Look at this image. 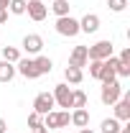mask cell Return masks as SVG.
<instances>
[{"label": "cell", "mask_w": 130, "mask_h": 133, "mask_svg": "<svg viewBox=\"0 0 130 133\" xmlns=\"http://www.w3.org/2000/svg\"><path fill=\"white\" fill-rule=\"evenodd\" d=\"M87 46H74L71 49V54H69V66H77V69H82V66H87Z\"/></svg>", "instance_id": "cell-10"}, {"label": "cell", "mask_w": 130, "mask_h": 133, "mask_svg": "<svg viewBox=\"0 0 130 133\" xmlns=\"http://www.w3.org/2000/svg\"><path fill=\"white\" fill-rule=\"evenodd\" d=\"M112 41L110 38H102L97 44H92V46H87V59L92 62V59H97V62H105L107 56H112Z\"/></svg>", "instance_id": "cell-1"}, {"label": "cell", "mask_w": 130, "mask_h": 133, "mask_svg": "<svg viewBox=\"0 0 130 133\" xmlns=\"http://www.w3.org/2000/svg\"><path fill=\"white\" fill-rule=\"evenodd\" d=\"M89 64V77H95V79H99V72H102V62H97V59H92V62H87Z\"/></svg>", "instance_id": "cell-24"}, {"label": "cell", "mask_w": 130, "mask_h": 133, "mask_svg": "<svg viewBox=\"0 0 130 133\" xmlns=\"http://www.w3.org/2000/svg\"><path fill=\"white\" fill-rule=\"evenodd\" d=\"M33 133H49V131H46V128H38V131H33Z\"/></svg>", "instance_id": "cell-32"}, {"label": "cell", "mask_w": 130, "mask_h": 133, "mask_svg": "<svg viewBox=\"0 0 130 133\" xmlns=\"http://www.w3.org/2000/svg\"><path fill=\"white\" fill-rule=\"evenodd\" d=\"M112 108H115V118L117 120H130V95H122Z\"/></svg>", "instance_id": "cell-11"}, {"label": "cell", "mask_w": 130, "mask_h": 133, "mask_svg": "<svg viewBox=\"0 0 130 133\" xmlns=\"http://www.w3.org/2000/svg\"><path fill=\"white\" fill-rule=\"evenodd\" d=\"M120 97H122V84H120V79H115V82H107V84H102L99 100H102L105 105H115V102H117Z\"/></svg>", "instance_id": "cell-3"}, {"label": "cell", "mask_w": 130, "mask_h": 133, "mask_svg": "<svg viewBox=\"0 0 130 133\" xmlns=\"http://www.w3.org/2000/svg\"><path fill=\"white\" fill-rule=\"evenodd\" d=\"M54 95L51 92H38L36 95V100H33V113H38V115H46V113H51L54 110Z\"/></svg>", "instance_id": "cell-5"}, {"label": "cell", "mask_w": 130, "mask_h": 133, "mask_svg": "<svg viewBox=\"0 0 130 133\" xmlns=\"http://www.w3.org/2000/svg\"><path fill=\"white\" fill-rule=\"evenodd\" d=\"M79 133H95L92 128H79Z\"/></svg>", "instance_id": "cell-31"}, {"label": "cell", "mask_w": 130, "mask_h": 133, "mask_svg": "<svg viewBox=\"0 0 130 133\" xmlns=\"http://www.w3.org/2000/svg\"><path fill=\"white\" fill-rule=\"evenodd\" d=\"M107 5H110L112 13H122V10L128 8V0H107Z\"/></svg>", "instance_id": "cell-23"}, {"label": "cell", "mask_w": 130, "mask_h": 133, "mask_svg": "<svg viewBox=\"0 0 130 133\" xmlns=\"http://www.w3.org/2000/svg\"><path fill=\"white\" fill-rule=\"evenodd\" d=\"M51 10L56 13V18H64V16H69V0H54Z\"/></svg>", "instance_id": "cell-18"}, {"label": "cell", "mask_w": 130, "mask_h": 133, "mask_svg": "<svg viewBox=\"0 0 130 133\" xmlns=\"http://www.w3.org/2000/svg\"><path fill=\"white\" fill-rule=\"evenodd\" d=\"M64 79H66V84H79L82 79H84V72H82V69H77V66H66Z\"/></svg>", "instance_id": "cell-14"}, {"label": "cell", "mask_w": 130, "mask_h": 133, "mask_svg": "<svg viewBox=\"0 0 130 133\" xmlns=\"http://www.w3.org/2000/svg\"><path fill=\"white\" fill-rule=\"evenodd\" d=\"M10 5V0H0V8H8Z\"/></svg>", "instance_id": "cell-30"}, {"label": "cell", "mask_w": 130, "mask_h": 133, "mask_svg": "<svg viewBox=\"0 0 130 133\" xmlns=\"http://www.w3.org/2000/svg\"><path fill=\"white\" fill-rule=\"evenodd\" d=\"M120 133H130V125H120Z\"/></svg>", "instance_id": "cell-29"}, {"label": "cell", "mask_w": 130, "mask_h": 133, "mask_svg": "<svg viewBox=\"0 0 130 133\" xmlns=\"http://www.w3.org/2000/svg\"><path fill=\"white\" fill-rule=\"evenodd\" d=\"M71 108H87V95H84V90H71Z\"/></svg>", "instance_id": "cell-19"}, {"label": "cell", "mask_w": 130, "mask_h": 133, "mask_svg": "<svg viewBox=\"0 0 130 133\" xmlns=\"http://www.w3.org/2000/svg\"><path fill=\"white\" fill-rule=\"evenodd\" d=\"M56 33H59V36H69V38H74V36L79 33V21L71 18V16L56 18Z\"/></svg>", "instance_id": "cell-4"}, {"label": "cell", "mask_w": 130, "mask_h": 133, "mask_svg": "<svg viewBox=\"0 0 130 133\" xmlns=\"http://www.w3.org/2000/svg\"><path fill=\"white\" fill-rule=\"evenodd\" d=\"M0 133H8V125H5V120L0 118Z\"/></svg>", "instance_id": "cell-28"}, {"label": "cell", "mask_w": 130, "mask_h": 133, "mask_svg": "<svg viewBox=\"0 0 130 133\" xmlns=\"http://www.w3.org/2000/svg\"><path fill=\"white\" fill-rule=\"evenodd\" d=\"M97 28H99V16H95V13H87L79 21V33H97Z\"/></svg>", "instance_id": "cell-12"}, {"label": "cell", "mask_w": 130, "mask_h": 133, "mask_svg": "<svg viewBox=\"0 0 130 133\" xmlns=\"http://www.w3.org/2000/svg\"><path fill=\"white\" fill-rule=\"evenodd\" d=\"M115 77H130V64H120L115 66Z\"/></svg>", "instance_id": "cell-25"}, {"label": "cell", "mask_w": 130, "mask_h": 133, "mask_svg": "<svg viewBox=\"0 0 130 133\" xmlns=\"http://www.w3.org/2000/svg\"><path fill=\"white\" fill-rule=\"evenodd\" d=\"M71 123V118H69V110H51L44 115V128H66Z\"/></svg>", "instance_id": "cell-2"}, {"label": "cell", "mask_w": 130, "mask_h": 133, "mask_svg": "<svg viewBox=\"0 0 130 133\" xmlns=\"http://www.w3.org/2000/svg\"><path fill=\"white\" fill-rule=\"evenodd\" d=\"M51 95H54V102L59 108H71V87L69 84H56Z\"/></svg>", "instance_id": "cell-7"}, {"label": "cell", "mask_w": 130, "mask_h": 133, "mask_svg": "<svg viewBox=\"0 0 130 133\" xmlns=\"http://www.w3.org/2000/svg\"><path fill=\"white\" fill-rule=\"evenodd\" d=\"M99 128H102V133H120V120L117 118H105Z\"/></svg>", "instance_id": "cell-17"}, {"label": "cell", "mask_w": 130, "mask_h": 133, "mask_svg": "<svg viewBox=\"0 0 130 133\" xmlns=\"http://www.w3.org/2000/svg\"><path fill=\"white\" fill-rule=\"evenodd\" d=\"M33 64H36V69H38V74H49L51 69H54V62H51L49 56H36Z\"/></svg>", "instance_id": "cell-16"}, {"label": "cell", "mask_w": 130, "mask_h": 133, "mask_svg": "<svg viewBox=\"0 0 130 133\" xmlns=\"http://www.w3.org/2000/svg\"><path fill=\"white\" fill-rule=\"evenodd\" d=\"M26 5H28V0H10L8 10L16 13V16H23V13H26Z\"/></svg>", "instance_id": "cell-21"}, {"label": "cell", "mask_w": 130, "mask_h": 133, "mask_svg": "<svg viewBox=\"0 0 130 133\" xmlns=\"http://www.w3.org/2000/svg\"><path fill=\"white\" fill-rule=\"evenodd\" d=\"M8 21V8H0V23H5Z\"/></svg>", "instance_id": "cell-27"}, {"label": "cell", "mask_w": 130, "mask_h": 133, "mask_svg": "<svg viewBox=\"0 0 130 133\" xmlns=\"http://www.w3.org/2000/svg\"><path fill=\"white\" fill-rule=\"evenodd\" d=\"M28 125H31L33 131L44 128V115H38V113H31V115H28Z\"/></svg>", "instance_id": "cell-22"}, {"label": "cell", "mask_w": 130, "mask_h": 133, "mask_svg": "<svg viewBox=\"0 0 130 133\" xmlns=\"http://www.w3.org/2000/svg\"><path fill=\"white\" fill-rule=\"evenodd\" d=\"M41 49H44V38H41L38 33L23 36V51H26V54H41Z\"/></svg>", "instance_id": "cell-8"}, {"label": "cell", "mask_w": 130, "mask_h": 133, "mask_svg": "<svg viewBox=\"0 0 130 133\" xmlns=\"http://www.w3.org/2000/svg\"><path fill=\"white\" fill-rule=\"evenodd\" d=\"M16 64H18L16 72H20L26 79H38V77H41V74H38V69H36V64H33V59H18Z\"/></svg>", "instance_id": "cell-9"}, {"label": "cell", "mask_w": 130, "mask_h": 133, "mask_svg": "<svg viewBox=\"0 0 130 133\" xmlns=\"http://www.w3.org/2000/svg\"><path fill=\"white\" fill-rule=\"evenodd\" d=\"M26 13H28V18L31 21H44V18L49 16V8L44 5V0H28V5H26Z\"/></svg>", "instance_id": "cell-6"}, {"label": "cell", "mask_w": 130, "mask_h": 133, "mask_svg": "<svg viewBox=\"0 0 130 133\" xmlns=\"http://www.w3.org/2000/svg\"><path fill=\"white\" fill-rule=\"evenodd\" d=\"M71 125H77V128H87L89 125V110L87 108H74V113H71Z\"/></svg>", "instance_id": "cell-13"}, {"label": "cell", "mask_w": 130, "mask_h": 133, "mask_svg": "<svg viewBox=\"0 0 130 133\" xmlns=\"http://www.w3.org/2000/svg\"><path fill=\"white\" fill-rule=\"evenodd\" d=\"M117 59H120L122 64H130V46H125V49H122V54H120Z\"/></svg>", "instance_id": "cell-26"}, {"label": "cell", "mask_w": 130, "mask_h": 133, "mask_svg": "<svg viewBox=\"0 0 130 133\" xmlns=\"http://www.w3.org/2000/svg\"><path fill=\"white\" fill-rule=\"evenodd\" d=\"M13 77H16V66L3 59V62H0V82H10Z\"/></svg>", "instance_id": "cell-15"}, {"label": "cell", "mask_w": 130, "mask_h": 133, "mask_svg": "<svg viewBox=\"0 0 130 133\" xmlns=\"http://www.w3.org/2000/svg\"><path fill=\"white\" fill-rule=\"evenodd\" d=\"M3 59L10 62V64H16L18 59H20V51H18L16 46H5V49H3Z\"/></svg>", "instance_id": "cell-20"}]
</instances>
